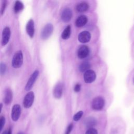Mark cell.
I'll use <instances>...</instances> for the list:
<instances>
[{"label":"cell","mask_w":134,"mask_h":134,"mask_svg":"<svg viewBox=\"0 0 134 134\" xmlns=\"http://www.w3.org/2000/svg\"><path fill=\"white\" fill-rule=\"evenodd\" d=\"M84 124L85 126L88 128H94L97 124L96 119L93 117H88L85 119L84 121Z\"/></svg>","instance_id":"cell-14"},{"label":"cell","mask_w":134,"mask_h":134,"mask_svg":"<svg viewBox=\"0 0 134 134\" xmlns=\"http://www.w3.org/2000/svg\"><path fill=\"white\" fill-rule=\"evenodd\" d=\"M35 95L33 92H28L25 96L23 101V105L25 108H28L30 107L34 101Z\"/></svg>","instance_id":"cell-3"},{"label":"cell","mask_w":134,"mask_h":134,"mask_svg":"<svg viewBox=\"0 0 134 134\" xmlns=\"http://www.w3.org/2000/svg\"><path fill=\"white\" fill-rule=\"evenodd\" d=\"M88 4L84 2L79 3L76 7V9L79 12H84L88 9Z\"/></svg>","instance_id":"cell-17"},{"label":"cell","mask_w":134,"mask_h":134,"mask_svg":"<svg viewBox=\"0 0 134 134\" xmlns=\"http://www.w3.org/2000/svg\"><path fill=\"white\" fill-rule=\"evenodd\" d=\"M71 35V26L70 25L68 26L63 30L61 35V38L63 39H68Z\"/></svg>","instance_id":"cell-18"},{"label":"cell","mask_w":134,"mask_h":134,"mask_svg":"<svg viewBox=\"0 0 134 134\" xmlns=\"http://www.w3.org/2000/svg\"><path fill=\"white\" fill-rule=\"evenodd\" d=\"M10 36V30L8 27H6L4 28L2 31V45L3 46L7 44L9 40Z\"/></svg>","instance_id":"cell-7"},{"label":"cell","mask_w":134,"mask_h":134,"mask_svg":"<svg viewBox=\"0 0 134 134\" xmlns=\"http://www.w3.org/2000/svg\"><path fill=\"white\" fill-rule=\"evenodd\" d=\"M91 38V34L87 31H83L80 33L78 36V40L80 42L86 43L88 42Z\"/></svg>","instance_id":"cell-10"},{"label":"cell","mask_w":134,"mask_h":134,"mask_svg":"<svg viewBox=\"0 0 134 134\" xmlns=\"http://www.w3.org/2000/svg\"><path fill=\"white\" fill-rule=\"evenodd\" d=\"M6 70V64L3 62L0 63V74L3 75L5 73Z\"/></svg>","instance_id":"cell-22"},{"label":"cell","mask_w":134,"mask_h":134,"mask_svg":"<svg viewBox=\"0 0 134 134\" xmlns=\"http://www.w3.org/2000/svg\"><path fill=\"white\" fill-rule=\"evenodd\" d=\"M73 128V125L72 124H70L66 128V131L65 132V134H70Z\"/></svg>","instance_id":"cell-26"},{"label":"cell","mask_w":134,"mask_h":134,"mask_svg":"<svg viewBox=\"0 0 134 134\" xmlns=\"http://www.w3.org/2000/svg\"><path fill=\"white\" fill-rule=\"evenodd\" d=\"M5 123V118L4 116H2L0 118V132L2 130Z\"/></svg>","instance_id":"cell-24"},{"label":"cell","mask_w":134,"mask_h":134,"mask_svg":"<svg viewBox=\"0 0 134 134\" xmlns=\"http://www.w3.org/2000/svg\"><path fill=\"white\" fill-rule=\"evenodd\" d=\"M17 134H24L23 132H19Z\"/></svg>","instance_id":"cell-30"},{"label":"cell","mask_w":134,"mask_h":134,"mask_svg":"<svg viewBox=\"0 0 134 134\" xmlns=\"http://www.w3.org/2000/svg\"><path fill=\"white\" fill-rule=\"evenodd\" d=\"M133 82H134V79H133Z\"/></svg>","instance_id":"cell-32"},{"label":"cell","mask_w":134,"mask_h":134,"mask_svg":"<svg viewBox=\"0 0 134 134\" xmlns=\"http://www.w3.org/2000/svg\"><path fill=\"white\" fill-rule=\"evenodd\" d=\"M26 30L27 34L30 38H32L35 34V25L34 21L32 19H30L27 23Z\"/></svg>","instance_id":"cell-11"},{"label":"cell","mask_w":134,"mask_h":134,"mask_svg":"<svg viewBox=\"0 0 134 134\" xmlns=\"http://www.w3.org/2000/svg\"><path fill=\"white\" fill-rule=\"evenodd\" d=\"M81 90V85L80 84H79V83H77L75 86H74V91L75 92H78L80 91Z\"/></svg>","instance_id":"cell-27"},{"label":"cell","mask_w":134,"mask_h":134,"mask_svg":"<svg viewBox=\"0 0 134 134\" xmlns=\"http://www.w3.org/2000/svg\"><path fill=\"white\" fill-rule=\"evenodd\" d=\"M72 17V12L69 8H65L61 14L62 20L65 23L69 21Z\"/></svg>","instance_id":"cell-13"},{"label":"cell","mask_w":134,"mask_h":134,"mask_svg":"<svg viewBox=\"0 0 134 134\" xmlns=\"http://www.w3.org/2000/svg\"><path fill=\"white\" fill-rule=\"evenodd\" d=\"M89 53V48L87 46H82L77 50V56L80 59H84L88 55Z\"/></svg>","instance_id":"cell-9"},{"label":"cell","mask_w":134,"mask_h":134,"mask_svg":"<svg viewBox=\"0 0 134 134\" xmlns=\"http://www.w3.org/2000/svg\"><path fill=\"white\" fill-rule=\"evenodd\" d=\"M6 132H7V131H5L3 133V134H6Z\"/></svg>","instance_id":"cell-31"},{"label":"cell","mask_w":134,"mask_h":134,"mask_svg":"<svg viewBox=\"0 0 134 134\" xmlns=\"http://www.w3.org/2000/svg\"><path fill=\"white\" fill-rule=\"evenodd\" d=\"M63 91V85L61 83H57L54 87L53 95L55 98L59 99L61 97Z\"/></svg>","instance_id":"cell-12"},{"label":"cell","mask_w":134,"mask_h":134,"mask_svg":"<svg viewBox=\"0 0 134 134\" xmlns=\"http://www.w3.org/2000/svg\"><path fill=\"white\" fill-rule=\"evenodd\" d=\"M21 114V107L19 105L15 104L14 105L12 109L11 113V117L12 119L14 121H16L18 120L20 117Z\"/></svg>","instance_id":"cell-6"},{"label":"cell","mask_w":134,"mask_h":134,"mask_svg":"<svg viewBox=\"0 0 134 134\" xmlns=\"http://www.w3.org/2000/svg\"><path fill=\"white\" fill-rule=\"evenodd\" d=\"M91 64L88 62L84 61L79 66V70L81 72H85L86 71H88L90 68Z\"/></svg>","instance_id":"cell-19"},{"label":"cell","mask_w":134,"mask_h":134,"mask_svg":"<svg viewBox=\"0 0 134 134\" xmlns=\"http://www.w3.org/2000/svg\"><path fill=\"white\" fill-rule=\"evenodd\" d=\"M96 79L95 72L92 70H88L86 71L84 74V80L85 83H91L95 81Z\"/></svg>","instance_id":"cell-8"},{"label":"cell","mask_w":134,"mask_h":134,"mask_svg":"<svg viewBox=\"0 0 134 134\" xmlns=\"http://www.w3.org/2000/svg\"><path fill=\"white\" fill-rule=\"evenodd\" d=\"M83 114V111H78L77 113H76L73 116V120H74V121H79V120L81 118V117H82Z\"/></svg>","instance_id":"cell-21"},{"label":"cell","mask_w":134,"mask_h":134,"mask_svg":"<svg viewBox=\"0 0 134 134\" xmlns=\"http://www.w3.org/2000/svg\"><path fill=\"white\" fill-rule=\"evenodd\" d=\"M12 98H13L12 91L9 88H8L6 90L5 93V97L4 99L5 104L6 105L10 104L12 100Z\"/></svg>","instance_id":"cell-15"},{"label":"cell","mask_w":134,"mask_h":134,"mask_svg":"<svg viewBox=\"0 0 134 134\" xmlns=\"http://www.w3.org/2000/svg\"><path fill=\"white\" fill-rule=\"evenodd\" d=\"M6 5H7V1H2V7H1V14L2 15H3L4 14L5 9V8L6 7Z\"/></svg>","instance_id":"cell-25"},{"label":"cell","mask_w":134,"mask_h":134,"mask_svg":"<svg viewBox=\"0 0 134 134\" xmlns=\"http://www.w3.org/2000/svg\"><path fill=\"white\" fill-rule=\"evenodd\" d=\"M39 71L36 70L31 75L30 77H29V80L27 81V83L25 86V90L27 91H29L31 89L32 87L35 82H36L38 75H39Z\"/></svg>","instance_id":"cell-5"},{"label":"cell","mask_w":134,"mask_h":134,"mask_svg":"<svg viewBox=\"0 0 134 134\" xmlns=\"http://www.w3.org/2000/svg\"><path fill=\"white\" fill-rule=\"evenodd\" d=\"M87 22V18L85 15L80 16L75 21V25L78 27L84 26Z\"/></svg>","instance_id":"cell-16"},{"label":"cell","mask_w":134,"mask_h":134,"mask_svg":"<svg viewBox=\"0 0 134 134\" xmlns=\"http://www.w3.org/2000/svg\"><path fill=\"white\" fill-rule=\"evenodd\" d=\"M85 134H98V132L94 128H91L86 130Z\"/></svg>","instance_id":"cell-23"},{"label":"cell","mask_w":134,"mask_h":134,"mask_svg":"<svg viewBox=\"0 0 134 134\" xmlns=\"http://www.w3.org/2000/svg\"><path fill=\"white\" fill-rule=\"evenodd\" d=\"M105 105V100L102 97L98 96L93 99L92 103V108L95 110H100Z\"/></svg>","instance_id":"cell-2"},{"label":"cell","mask_w":134,"mask_h":134,"mask_svg":"<svg viewBox=\"0 0 134 134\" xmlns=\"http://www.w3.org/2000/svg\"><path fill=\"white\" fill-rule=\"evenodd\" d=\"M24 4L22 2L19 1H16L14 7V10L15 13H18L24 9Z\"/></svg>","instance_id":"cell-20"},{"label":"cell","mask_w":134,"mask_h":134,"mask_svg":"<svg viewBox=\"0 0 134 134\" xmlns=\"http://www.w3.org/2000/svg\"><path fill=\"white\" fill-rule=\"evenodd\" d=\"M23 63V54L21 51L16 52L13 58L12 64L14 68H19Z\"/></svg>","instance_id":"cell-1"},{"label":"cell","mask_w":134,"mask_h":134,"mask_svg":"<svg viewBox=\"0 0 134 134\" xmlns=\"http://www.w3.org/2000/svg\"><path fill=\"white\" fill-rule=\"evenodd\" d=\"M2 107H3L2 104H0V113H1V110H2Z\"/></svg>","instance_id":"cell-29"},{"label":"cell","mask_w":134,"mask_h":134,"mask_svg":"<svg viewBox=\"0 0 134 134\" xmlns=\"http://www.w3.org/2000/svg\"><path fill=\"white\" fill-rule=\"evenodd\" d=\"M6 134H12V128L10 127L8 129V131L6 132Z\"/></svg>","instance_id":"cell-28"},{"label":"cell","mask_w":134,"mask_h":134,"mask_svg":"<svg viewBox=\"0 0 134 134\" xmlns=\"http://www.w3.org/2000/svg\"><path fill=\"white\" fill-rule=\"evenodd\" d=\"M53 30V27L51 24H47L42 29L41 34V37L42 39H47L52 34Z\"/></svg>","instance_id":"cell-4"}]
</instances>
